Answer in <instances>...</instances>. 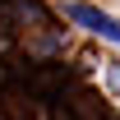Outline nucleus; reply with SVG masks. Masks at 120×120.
<instances>
[{
    "mask_svg": "<svg viewBox=\"0 0 120 120\" xmlns=\"http://www.w3.org/2000/svg\"><path fill=\"white\" fill-rule=\"evenodd\" d=\"M65 14L74 19V23H83L88 32H97V37H106V42L120 46V23L111 14H102V9H92V5H65Z\"/></svg>",
    "mask_w": 120,
    "mask_h": 120,
    "instance_id": "nucleus-1",
    "label": "nucleus"
}]
</instances>
